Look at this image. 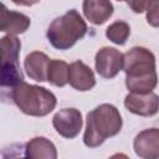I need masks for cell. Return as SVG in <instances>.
I'll return each mask as SVG.
<instances>
[{
    "mask_svg": "<svg viewBox=\"0 0 159 159\" xmlns=\"http://www.w3.org/2000/svg\"><path fill=\"white\" fill-rule=\"evenodd\" d=\"M123 71L130 92H152L158 84L155 56L145 47L135 46L123 55Z\"/></svg>",
    "mask_w": 159,
    "mask_h": 159,
    "instance_id": "obj_1",
    "label": "cell"
},
{
    "mask_svg": "<svg viewBox=\"0 0 159 159\" xmlns=\"http://www.w3.org/2000/svg\"><path fill=\"white\" fill-rule=\"evenodd\" d=\"M123 125L119 111L109 103L96 107L87 114L83 143L88 148L102 145L106 139L117 135Z\"/></svg>",
    "mask_w": 159,
    "mask_h": 159,
    "instance_id": "obj_2",
    "label": "cell"
},
{
    "mask_svg": "<svg viewBox=\"0 0 159 159\" xmlns=\"http://www.w3.org/2000/svg\"><path fill=\"white\" fill-rule=\"evenodd\" d=\"M10 99L16 104V107L25 114L32 117H43L51 113L56 104V96L36 84L20 82L10 91Z\"/></svg>",
    "mask_w": 159,
    "mask_h": 159,
    "instance_id": "obj_3",
    "label": "cell"
},
{
    "mask_svg": "<svg viewBox=\"0 0 159 159\" xmlns=\"http://www.w3.org/2000/svg\"><path fill=\"white\" fill-rule=\"evenodd\" d=\"M87 32V24L75 9L56 17L48 26L46 36L57 50H68Z\"/></svg>",
    "mask_w": 159,
    "mask_h": 159,
    "instance_id": "obj_4",
    "label": "cell"
},
{
    "mask_svg": "<svg viewBox=\"0 0 159 159\" xmlns=\"http://www.w3.org/2000/svg\"><path fill=\"white\" fill-rule=\"evenodd\" d=\"M21 42L15 35H6L1 39V89L11 91L15 86L24 81V76L19 63Z\"/></svg>",
    "mask_w": 159,
    "mask_h": 159,
    "instance_id": "obj_5",
    "label": "cell"
},
{
    "mask_svg": "<svg viewBox=\"0 0 159 159\" xmlns=\"http://www.w3.org/2000/svg\"><path fill=\"white\" fill-rule=\"evenodd\" d=\"M52 124L61 137L72 139L76 138L82 129V114L76 108H63L53 116Z\"/></svg>",
    "mask_w": 159,
    "mask_h": 159,
    "instance_id": "obj_6",
    "label": "cell"
},
{
    "mask_svg": "<svg viewBox=\"0 0 159 159\" xmlns=\"http://www.w3.org/2000/svg\"><path fill=\"white\" fill-rule=\"evenodd\" d=\"M97 73L107 80L114 78L123 70V53L114 47H102L94 58Z\"/></svg>",
    "mask_w": 159,
    "mask_h": 159,
    "instance_id": "obj_7",
    "label": "cell"
},
{
    "mask_svg": "<svg viewBox=\"0 0 159 159\" xmlns=\"http://www.w3.org/2000/svg\"><path fill=\"white\" fill-rule=\"evenodd\" d=\"M124 107L133 114L142 117H152L159 111V96L153 92H130L124 98Z\"/></svg>",
    "mask_w": 159,
    "mask_h": 159,
    "instance_id": "obj_8",
    "label": "cell"
},
{
    "mask_svg": "<svg viewBox=\"0 0 159 159\" xmlns=\"http://www.w3.org/2000/svg\"><path fill=\"white\" fill-rule=\"evenodd\" d=\"M134 153L143 159L159 158V129L149 128L137 134L133 142Z\"/></svg>",
    "mask_w": 159,
    "mask_h": 159,
    "instance_id": "obj_9",
    "label": "cell"
},
{
    "mask_svg": "<svg viewBox=\"0 0 159 159\" xmlns=\"http://www.w3.org/2000/svg\"><path fill=\"white\" fill-rule=\"evenodd\" d=\"M68 83L77 91L86 92L96 86V77L89 66L82 61H75L70 65Z\"/></svg>",
    "mask_w": 159,
    "mask_h": 159,
    "instance_id": "obj_10",
    "label": "cell"
},
{
    "mask_svg": "<svg viewBox=\"0 0 159 159\" xmlns=\"http://www.w3.org/2000/svg\"><path fill=\"white\" fill-rule=\"evenodd\" d=\"M50 61L51 60L48 58V56L41 51H34L29 53L24 62V67L27 76L37 82L47 81Z\"/></svg>",
    "mask_w": 159,
    "mask_h": 159,
    "instance_id": "obj_11",
    "label": "cell"
},
{
    "mask_svg": "<svg viewBox=\"0 0 159 159\" xmlns=\"http://www.w3.org/2000/svg\"><path fill=\"white\" fill-rule=\"evenodd\" d=\"M113 10L111 0H83V14L93 25L104 24L113 15Z\"/></svg>",
    "mask_w": 159,
    "mask_h": 159,
    "instance_id": "obj_12",
    "label": "cell"
},
{
    "mask_svg": "<svg viewBox=\"0 0 159 159\" xmlns=\"http://www.w3.org/2000/svg\"><path fill=\"white\" fill-rule=\"evenodd\" d=\"M31 24L29 16L22 12L7 10V7L2 4L1 6V31L7 35H17L24 34Z\"/></svg>",
    "mask_w": 159,
    "mask_h": 159,
    "instance_id": "obj_13",
    "label": "cell"
},
{
    "mask_svg": "<svg viewBox=\"0 0 159 159\" xmlns=\"http://www.w3.org/2000/svg\"><path fill=\"white\" fill-rule=\"evenodd\" d=\"M25 157L32 159H56L55 144L45 137H35L25 145Z\"/></svg>",
    "mask_w": 159,
    "mask_h": 159,
    "instance_id": "obj_14",
    "label": "cell"
},
{
    "mask_svg": "<svg viewBox=\"0 0 159 159\" xmlns=\"http://www.w3.org/2000/svg\"><path fill=\"white\" fill-rule=\"evenodd\" d=\"M70 80V65L62 60H51L47 81L56 87H65Z\"/></svg>",
    "mask_w": 159,
    "mask_h": 159,
    "instance_id": "obj_15",
    "label": "cell"
},
{
    "mask_svg": "<svg viewBox=\"0 0 159 159\" xmlns=\"http://www.w3.org/2000/svg\"><path fill=\"white\" fill-rule=\"evenodd\" d=\"M130 35V27L125 21H116L111 24L106 30V36L116 45H124Z\"/></svg>",
    "mask_w": 159,
    "mask_h": 159,
    "instance_id": "obj_16",
    "label": "cell"
},
{
    "mask_svg": "<svg viewBox=\"0 0 159 159\" xmlns=\"http://www.w3.org/2000/svg\"><path fill=\"white\" fill-rule=\"evenodd\" d=\"M147 22L153 27H159V0H152L147 10Z\"/></svg>",
    "mask_w": 159,
    "mask_h": 159,
    "instance_id": "obj_17",
    "label": "cell"
},
{
    "mask_svg": "<svg viewBox=\"0 0 159 159\" xmlns=\"http://www.w3.org/2000/svg\"><path fill=\"white\" fill-rule=\"evenodd\" d=\"M125 1L135 14H142L147 11L152 2V0H125Z\"/></svg>",
    "mask_w": 159,
    "mask_h": 159,
    "instance_id": "obj_18",
    "label": "cell"
},
{
    "mask_svg": "<svg viewBox=\"0 0 159 159\" xmlns=\"http://www.w3.org/2000/svg\"><path fill=\"white\" fill-rule=\"evenodd\" d=\"M14 4L16 5H21V6H32L37 2H40V0H11Z\"/></svg>",
    "mask_w": 159,
    "mask_h": 159,
    "instance_id": "obj_19",
    "label": "cell"
},
{
    "mask_svg": "<svg viewBox=\"0 0 159 159\" xmlns=\"http://www.w3.org/2000/svg\"><path fill=\"white\" fill-rule=\"evenodd\" d=\"M117 1H124V0H117Z\"/></svg>",
    "mask_w": 159,
    "mask_h": 159,
    "instance_id": "obj_20",
    "label": "cell"
}]
</instances>
